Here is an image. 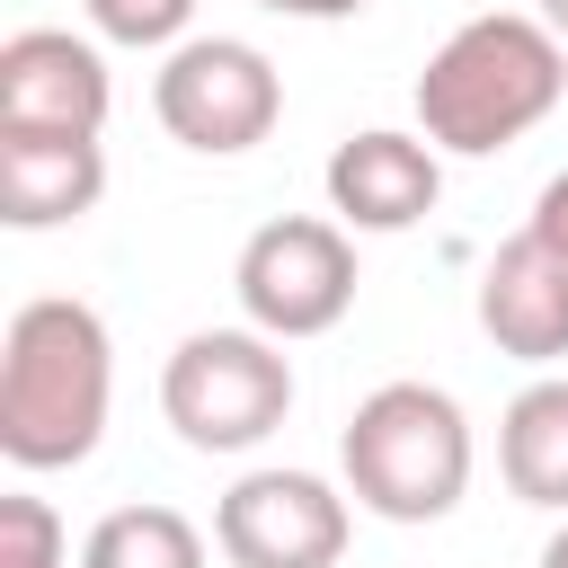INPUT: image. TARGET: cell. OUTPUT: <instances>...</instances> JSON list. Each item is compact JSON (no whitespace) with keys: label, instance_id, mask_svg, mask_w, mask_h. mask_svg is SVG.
<instances>
[{"label":"cell","instance_id":"cell-1","mask_svg":"<svg viewBox=\"0 0 568 568\" xmlns=\"http://www.w3.org/2000/svg\"><path fill=\"white\" fill-rule=\"evenodd\" d=\"M115 408V337L80 293H36L0 337V453L18 470H80Z\"/></svg>","mask_w":568,"mask_h":568},{"label":"cell","instance_id":"cell-2","mask_svg":"<svg viewBox=\"0 0 568 568\" xmlns=\"http://www.w3.org/2000/svg\"><path fill=\"white\" fill-rule=\"evenodd\" d=\"M559 98H568V36L550 18L488 9V18H462L426 53V71H417V133L435 151L488 160V151L524 142Z\"/></svg>","mask_w":568,"mask_h":568},{"label":"cell","instance_id":"cell-3","mask_svg":"<svg viewBox=\"0 0 568 568\" xmlns=\"http://www.w3.org/2000/svg\"><path fill=\"white\" fill-rule=\"evenodd\" d=\"M337 462H346V497L382 524H444L462 497H470V417L453 390L435 382H382L355 399L346 435H337Z\"/></svg>","mask_w":568,"mask_h":568},{"label":"cell","instance_id":"cell-4","mask_svg":"<svg viewBox=\"0 0 568 568\" xmlns=\"http://www.w3.org/2000/svg\"><path fill=\"white\" fill-rule=\"evenodd\" d=\"M160 408L195 453H248L293 417V355L266 328H195L160 364Z\"/></svg>","mask_w":568,"mask_h":568},{"label":"cell","instance_id":"cell-5","mask_svg":"<svg viewBox=\"0 0 568 568\" xmlns=\"http://www.w3.org/2000/svg\"><path fill=\"white\" fill-rule=\"evenodd\" d=\"M231 293L248 311V328L266 337H328L346 311H355V231L328 222V213H275L248 231L240 266H231Z\"/></svg>","mask_w":568,"mask_h":568},{"label":"cell","instance_id":"cell-6","mask_svg":"<svg viewBox=\"0 0 568 568\" xmlns=\"http://www.w3.org/2000/svg\"><path fill=\"white\" fill-rule=\"evenodd\" d=\"M151 106H160L169 142L231 160V151H257L275 133L284 80L248 36H186V44H169V62L151 80Z\"/></svg>","mask_w":568,"mask_h":568},{"label":"cell","instance_id":"cell-7","mask_svg":"<svg viewBox=\"0 0 568 568\" xmlns=\"http://www.w3.org/2000/svg\"><path fill=\"white\" fill-rule=\"evenodd\" d=\"M346 532L355 515L320 470H240L213 506V541L231 568H337Z\"/></svg>","mask_w":568,"mask_h":568},{"label":"cell","instance_id":"cell-8","mask_svg":"<svg viewBox=\"0 0 568 568\" xmlns=\"http://www.w3.org/2000/svg\"><path fill=\"white\" fill-rule=\"evenodd\" d=\"M106 53L71 27H18L0 44V133H106Z\"/></svg>","mask_w":568,"mask_h":568},{"label":"cell","instance_id":"cell-9","mask_svg":"<svg viewBox=\"0 0 568 568\" xmlns=\"http://www.w3.org/2000/svg\"><path fill=\"white\" fill-rule=\"evenodd\" d=\"M435 195H444V151L426 133L373 124L328 151V213L346 231H408L435 213Z\"/></svg>","mask_w":568,"mask_h":568},{"label":"cell","instance_id":"cell-10","mask_svg":"<svg viewBox=\"0 0 568 568\" xmlns=\"http://www.w3.org/2000/svg\"><path fill=\"white\" fill-rule=\"evenodd\" d=\"M479 328L515 364H559L568 355V257H550L532 231L497 240L479 266Z\"/></svg>","mask_w":568,"mask_h":568},{"label":"cell","instance_id":"cell-11","mask_svg":"<svg viewBox=\"0 0 568 568\" xmlns=\"http://www.w3.org/2000/svg\"><path fill=\"white\" fill-rule=\"evenodd\" d=\"M106 151L98 133H0V222L9 231H62L98 213Z\"/></svg>","mask_w":568,"mask_h":568},{"label":"cell","instance_id":"cell-12","mask_svg":"<svg viewBox=\"0 0 568 568\" xmlns=\"http://www.w3.org/2000/svg\"><path fill=\"white\" fill-rule=\"evenodd\" d=\"M497 470L524 506L568 515V373H541L497 417Z\"/></svg>","mask_w":568,"mask_h":568},{"label":"cell","instance_id":"cell-13","mask_svg":"<svg viewBox=\"0 0 568 568\" xmlns=\"http://www.w3.org/2000/svg\"><path fill=\"white\" fill-rule=\"evenodd\" d=\"M80 568H204V532L160 497L151 506H115V515L89 524Z\"/></svg>","mask_w":568,"mask_h":568},{"label":"cell","instance_id":"cell-14","mask_svg":"<svg viewBox=\"0 0 568 568\" xmlns=\"http://www.w3.org/2000/svg\"><path fill=\"white\" fill-rule=\"evenodd\" d=\"M0 568H71V532L44 497L9 488L0 497Z\"/></svg>","mask_w":568,"mask_h":568},{"label":"cell","instance_id":"cell-15","mask_svg":"<svg viewBox=\"0 0 568 568\" xmlns=\"http://www.w3.org/2000/svg\"><path fill=\"white\" fill-rule=\"evenodd\" d=\"M106 44H186L195 0H80Z\"/></svg>","mask_w":568,"mask_h":568},{"label":"cell","instance_id":"cell-16","mask_svg":"<svg viewBox=\"0 0 568 568\" xmlns=\"http://www.w3.org/2000/svg\"><path fill=\"white\" fill-rule=\"evenodd\" d=\"M524 231H532L550 257H568V169H559V178L532 195V222H524Z\"/></svg>","mask_w":568,"mask_h":568},{"label":"cell","instance_id":"cell-17","mask_svg":"<svg viewBox=\"0 0 568 568\" xmlns=\"http://www.w3.org/2000/svg\"><path fill=\"white\" fill-rule=\"evenodd\" d=\"M257 9H275V18H311V27H328V18H355L364 0H257Z\"/></svg>","mask_w":568,"mask_h":568},{"label":"cell","instance_id":"cell-18","mask_svg":"<svg viewBox=\"0 0 568 568\" xmlns=\"http://www.w3.org/2000/svg\"><path fill=\"white\" fill-rule=\"evenodd\" d=\"M541 568H568V524H559V532L541 541Z\"/></svg>","mask_w":568,"mask_h":568},{"label":"cell","instance_id":"cell-19","mask_svg":"<svg viewBox=\"0 0 568 568\" xmlns=\"http://www.w3.org/2000/svg\"><path fill=\"white\" fill-rule=\"evenodd\" d=\"M532 18H550V27H559V36H568V0H541V9H532Z\"/></svg>","mask_w":568,"mask_h":568}]
</instances>
